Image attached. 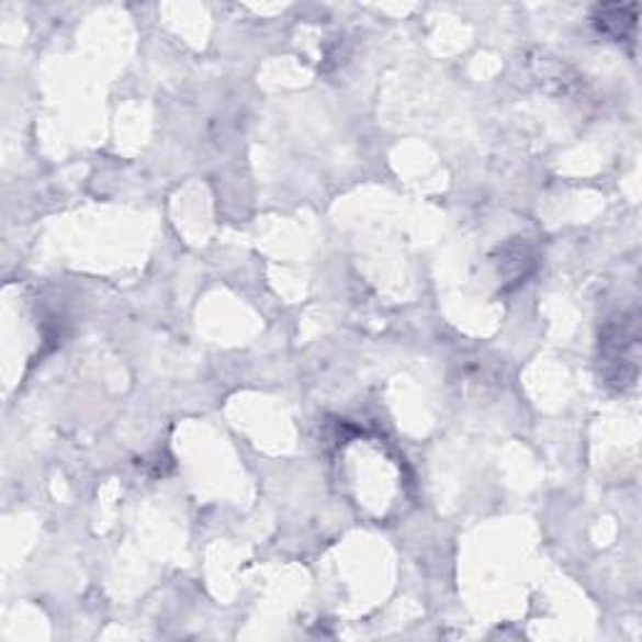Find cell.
Returning a JSON list of instances; mask_svg holds the SVG:
<instances>
[{
	"label": "cell",
	"instance_id": "cell-1",
	"mask_svg": "<svg viewBox=\"0 0 642 642\" xmlns=\"http://www.w3.org/2000/svg\"><path fill=\"white\" fill-rule=\"evenodd\" d=\"M640 367V314L628 312L605 324L600 331V374L618 392L630 390Z\"/></svg>",
	"mask_w": 642,
	"mask_h": 642
},
{
	"label": "cell",
	"instance_id": "cell-2",
	"mask_svg": "<svg viewBox=\"0 0 642 642\" xmlns=\"http://www.w3.org/2000/svg\"><path fill=\"white\" fill-rule=\"evenodd\" d=\"M638 3H605L593 11V25L597 33L608 35L615 43H628L635 38L638 31Z\"/></svg>",
	"mask_w": 642,
	"mask_h": 642
},
{
	"label": "cell",
	"instance_id": "cell-3",
	"mask_svg": "<svg viewBox=\"0 0 642 642\" xmlns=\"http://www.w3.org/2000/svg\"><path fill=\"white\" fill-rule=\"evenodd\" d=\"M499 277L509 284H525V277H530L534 269H538V257H534V249L525 239H515L503 249V257L497 259Z\"/></svg>",
	"mask_w": 642,
	"mask_h": 642
}]
</instances>
